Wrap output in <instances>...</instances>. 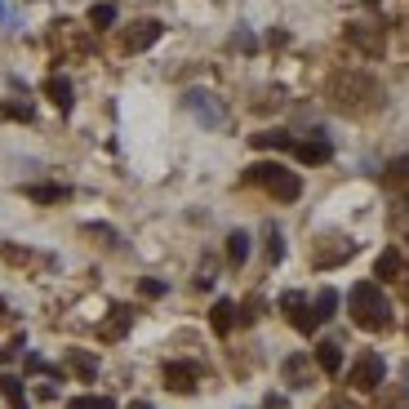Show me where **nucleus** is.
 <instances>
[{"instance_id": "nucleus-15", "label": "nucleus", "mask_w": 409, "mask_h": 409, "mask_svg": "<svg viewBox=\"0 0 409 409\" xmlns=\"http://www.w3.org/2000/svg\"><path fill=\"white\" fill-rule=\"evenodd\" d=\"M0 396H5L13 409H27V396H23V379H13V374H0Z\"/></svg>"}, {"instance_id": "nucleus-8", "label": "nucleus", "mask_w": 409, "mask_h": 409, "mask_svg": "<svg viewBox=\"0 0 409 409\" xmlns=\"http://www.w3.org/2000/svg\"><path fill=\"white\" fill-rule=\"evenodd\" d=\"M196 379H201V369H196L191 361H169L165 365V387L169 391H191Z\"/></svg>"}, {"instance_id": "nucleus-26", "label": "nucleus", "mask_w": 409, "mask_h": 409, "mask_svg": "<svg viewBox=\"0 0 409 409\" xmlns=\"http://www.w3.org/2000/svg\"><path fill=\"white\" fill-rule=\"evenodd\" d=\"M67 361H72V365H76L80 374H94V369H98V361H94V356H85V352H72Z\"/></svg>"}, {"instance_id": "nucleus-17", "label": "nucleus", "mask_w": 409, "mask_h": 409, "mask_svg": "<svg viewBox=\"0 0 409 409\" xmlns=\"http://www.w3.org/2000/svg\"><path fill=\"white\" fill-rule=\"evenodd\" d=\"M347 36H352V45H361L365 54H383V36H379V31H361V27H352Z\"/></svg>"}, {"instance_id": "nucleus-23", "label": "nucleus", "mask_w": 409, "mask_h": 409, "mask_svg": "<svg viewBox=\"0 0 409 409\" xmlns=\"http://www.w3.org/2000/svg\"><path fill=\"white\" fill-rule=\"evenodd\" d=\"M0 116H9V121H36V107H31V103H0Z\"/></svg>"}, {"instance_id": "nucleus-30", "label": "nucleus", "mask_w": 409, "mask_h": 409, "mask_svg": "<svg viewBox=\"0 0 409 409\" xmlns=\"http://www.w3.org/2000/svg\"><path fill=\"white\" fill-rule=\"evenodd\" d=\"M330 409H352V405H342V400H338V405H330Z\"/></svg>"}, {"instance_id": "nucleus-19", "label": "nucleus", "mask_w": 409, "mask_h": 409, "mask_svg": "<svg viewBox=\"0 0 409 409\" xmlns=\"http://www.w3.org/2000/svg\"><path fill=\"white\" fill-rule=\"evenodd\" d=\"M312 312H316V320H330V316L338 312V293H334V289H320L316 303H312Z\"/></svg>"}, {"instance_id": "nucleus-6", "label": "nucleus", "mask_w": 409, "mask_h": 409, "mask_svg": "<svg viewBox=\"0 0 409 409\" xmlns=\"http://www.w3.org/2000/svg\"><path fill=\"white\" fill-rule=\"evenodd\" d=\"M281 312L289 316V325H293L298 334H312L316 325H320V320H316V312H312V303H307L303 293H293V289H289L285 298H281Z\"/></svg>"}, {"instance_id": "nucleus-32", "label": "nucleus", "mask_w": 409, "mask_h": 409, "mask_svg": "<svg viewBox=\"0 0 409 409\" xmlns=\"http://www.w3.org/2000/svg\"><path fill=\"white\" fill-rule=\"evenodd\" d=\"M0 312H5V303H0Z\"/></svg>"}, {"instance_id": "nucleus-7", "label": "nucleus", "mask_w": 409, "mask_h": 409, "mask_svg": "<svg viewBox=\"0 0 409 409\" xmlns=\"http://www.w3.org/2000/svg\"><path fill=\"white\" fill-rule=\"evenodd\" d=\"M156 36H160V23H152V18H142V23H134L121 36V49L125 54H138V49H147V45H156Z\"/></svg>"}, {"instance_id": "nucleus-9", "label": "nucleus", "mask_w": 409, "mask_h": 409, "mask_svg": "<svg viewBox=\"0 0 409 409\" xmlns=\"http://www.w3.org/2000/svg\"><path fill=\"white\" fill-rule=\"evenodd\" d=\"M293 156L303 160V165H325V160L334 156V147H330V138H307V142H293Z\"/></svg>"}, {"instance_id": "nucleus-29", "label": "nucleus", "mask_w": 409, "mask_h": 409, "mask_svg": "<svg viewBox=\"0 0 409 409\" xmlns=\"http://www.w3.org/2000/svg\"><path fill=\"white\" fill-rule=\"evenodd\" d=\"M129 409H152V405H147V400H134V405H129Z\"/></svg>"}, {"instance_id": "nucleus-1", "label": "nucleus", "mask_w": 409, "mask_h": 409, "mask_svg": "<svg viewBox=\"0 0 409 409\" xmlns=\"http://www.w3.org/2000/svg\"><path fill=\"white\" fill-rule=\"evenodd\" d=\"M352 320L361 325V330H387L391 325V303L374 281L352 285Z\"/></svg>"}, {"instance_id": "nucleus-28", "label": "nucleus", "mask_w": 409, "mask_h": 409, "mask_svg": "<svg viewBox=\"0 0 409 409\" xmlns=\"http://www.w3.org/2000/svg\"><path fill=\"white\" fill-rule=\"evenodd\" d=\"M142 293H156V298H160V293H165V281H147Z\"/></svg>"}, {"instance_id": "nucleus-10", "label": "nucleus", "mask_w": 409, "mask_h": 409, "mask_svg": "<svg viewBox=\"0 0 409 409\" xmlns=\"http://www.w3.org/2000/svg\"><path fill=\"white\" fill-rule=\"evenodd\" d=\"M374 276H379V281H400V276H409V271H405L400 250H383V254H379V263H374Z\"/></svg>"}, {"instance_id": "nucleus-16", "label": "nucleus", "mask_w": 409, "mask_h": 409, "mask_svg": "<svg viewBox=\"0 0 409 409\" xmlns=\"http://www.w3.org/2000/svg\"><path fill=\"white\" fill-rule=\"evenodd\" d=\"M293 142H298V138H289L285 129H267V134H254V147H281V152H293Z\"/></svg>"}, {"instance_id": "nucleus-3", "label": "nucleus", "mask_w": 409, "mask_h": 409, "mask_svg": "<svg viewBox=\"0 0 409 409\" xmlns=\"http://www.w3.org/2000/svg\"><path fill=\"white\" fill-rule=\"evenodd\" d=\"M330 94L338 98V107H347V111L365 107V103H369V107L379 103V85H374L369 76H361V72H342V76H334Z\"/></svg>"}, {"instance_id": "nucleus-13", "label": "nucleus", "mask_w": 409, "mask_h": 409, "mask_svg": "<svg viewBox=\"0 0 409 409\" xmlns=\"http://www.w3.org/2000/svg\"><path fill=\"white\" fill-rule=\"evenodd\" d=\"M316 365L325 374H338L342 369V347H338V342H316Z\"/></svg>"}, {"instance_id": "nucleus-18", "label": "nucleus", "mask_w": 409, "mask_h": 409, "mask_svg": "<svg viewBox=\"0 0 409 409\" xmlns=\"http://www.w3.org/2000/svg\"><path fill=\"white\" fill-rule=\"evenodd\" d=\"M31 201H40V205H58V201H67L72 187H27Z\"/></svg>"}, {"instance_id": "nucleus-2", "label": "nucleus", "mask_w": 409, "mask_h": 409, "mask_svg": "<svg viewBox=\"0 0 409 409\" xmlns=\"http://www.w3.org/2000/svg\"><path fill=\"white\" fill-rule=\"evenodd\" d=\"M250 183L267 187L276 201H298L303 196V178L289 174L285 165H276V160H263V165H250Z\"/></svg>"}, {"instance_id": "nucleus-14", "label": "nucleus", "mask_w": 409, "mask_h": 409, "mask_svg": "<svg viewBox=\"0 0 409 409\" xmlns=\"http://www.w3.org/2000/svg\"><path fill=\"white\" fill-rule=\"evenodd\" d=\"M245 258H250V236H245V232H232V236H227V263H232V267H245Z\"/></svg>"}, {"instance_id": "nucleus-22", "label": "nucleus", "mask_w": 409, "mask_h": 409, "mask_svg": "<svg viewBox=\"0 0 409 409\" xmlns=\"http://www.w3.org/2000/svg\"><path fill=\"white\" fill-rule=\"evenodd\" d=\"M387 183L391 187H409V156H400V160L387 165Z\"/></svg>"}, {"instance_id": "nucleus-4", "label": "nucleus", "mask_w": 409, "mask_h": 409, "mask_svg": "<svg viewBox=\"0 0 409 409\" xmlns=\"http://www.w3.org/2000/svg\"><path fill=\"white\" fill-rule=\"evenodd\" d=\"M183 107H187L205 129H223V125H227V107H223L209 89H187V94H183Z\"/></svg>"}, {"instance_id": "nucleus-24", "label": "nucleus", "mask_w": 409, "mask_h": 409, "mask_svg": "<svg viewBox=\"0 0 409 409\" xmlns=\"http://www.w3.org/2000/svg\"><path fill=\"white\" fill-rule=\"evenodd\" d=\"M285 258V240H281V227H267V263H281Z\"/></svg>"}, {"instance_id": "nucleus-21", "label": "nucleus", "mask_w": 409, "mask_h": 409, "mask_svg": "<svg viewBox=\"0 0 409 409\" xmlns=\"http://www.w3.org/2000/svg\"><path fill=\"white\" fill-rule=\"evenodd\" d=\"M285 379H289V387H307V361L303 356H289L285 361Z\"/></svg>"}, {"instance_id": "nucleus-20", "label": "nucleus", "mask_w": 409, "mask_h": 409, "mask_svg": "<svg viewBox=\"0 0 409 409\" xmlns=\"http://www.w3.org/2000/svg\"><path fill=\"white\" fill-rule=\"evenodd\" d=\"M89 23H94L98 31H107L111 23H116V5H111V0H103V5H94V9H89Z\"/></svg>"}, {"instance_id": "nucleus-5", "label": "nucleus", "mask_w": 409, "mask_h": 409, "mask_svg": "<svg viewBox=\"0 0 409 409\" xmlns=\"http://www.w3.org/2000/svg\"><path fill=\"white\" fill-rule=\"evenodd\" d=\"M383 374H387V361H383L379 352H365L361 361L352 365V387L356 391H374V387L383 383Z\"/></svg>"}, {"instance_id": "nucleus-27", "label": "nucleus", "mask_w": 409, "mask_h": 409, "mask_svg": "<svg viewBox=\"0 0 409 409\" xmlns=\"http://www.w3.org/2000/svg\"><path fill=\"white\" fill-rule=\"evenodd\" d=\"M236 49H250V54H254V49H258V40L250 36V31H236Z\"/></svg>"}, {"instance_id": "nucleus-33", "label": "nucleus", "mask_w": 409, "mask_h": 409, "mask_svg": "<svg viewBox=\"0 0 409 409\" xmlns=\"http://www.w3.org/2000/svg\"><path fill=\"white\" fill-rule=\"evenodd\" d=\"M405 205H409V196H405Z\"/></svg>"}, {"instance_id": "nucleus-25", "label": "nucleus", "mask_w": 409, "mask_h": 409, "mask_svg": "<svg viewBox=\"0 0 409 409\" xmlns=\"http://www.w3.org/2000/svg\"><path fill=\"white\" fill-rule=\"evenodd\" d=\"M67 409H116V400H107V396H76Z\"/></svg>"}, {"instance_id": "nucleus-11", "label": "nucleus", "mask_w": 409, "mask_h": 409, "mask_svg": "<svg viewBox=\"0 0 409 409\" xmlns=\"http://www.w3.org/2000/svg\"><path fill=\"white\" fill-rule=\"evenodd\" d=\"M45 94L54 98V107H58V111H72V103H76V89H72V80H67V76H49V80H45Z\"/></svg>"}, {"instance_id": "nucleus-12", "label": "nucleus", "mask_w": 409, "mask_h": 409, "mask_svg": "<svg viewBox=\"0 0 409 409\" xmlns=\"http://www.w3.org/2000/svg\"><path fill=\"white\" fill-rule=\"evenodd\" d=\"M236 320H240V316H236V303H232V298H218L214 312H209V325H214V334H227Z\"/></svg>"}, {"instance_id": "nucleus-31", "label": "nucleus", "mask_w": 409, "mask_h": 409, "mask_svg": "<svg viewBox=\"0 0 409 409\" xmlns=\"http://www.w3.org/2000/svg\"><path fill=\"white\" fill-rule=\"evenodd\" d=\"M0 18H5V5H0Z\"/></svg>"}]
</instances>
